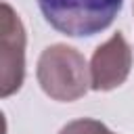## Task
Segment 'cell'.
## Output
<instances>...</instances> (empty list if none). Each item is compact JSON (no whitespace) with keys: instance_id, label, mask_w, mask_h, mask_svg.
<instances>
[{"instance_id":"obj_4","label":"cell","mask_w":134,"mask_h":134,"mask_svg":"<svg viewBox=\"0 0 134 134\" xmlns=\"http://www.w3.org/2000/svg\"><path fill=\"white\" fill-rule=\"evenodd\" d=\"M132 67V48L121 31L103 42L90 59V88L98 92L113 90L126 82Z\"/></svg>"},{"instance_id":"obj_5","label":"cell","mask_w":134,"mask_h":134,"mask_svg":"<svg viewBox=\"0 0 134 134\" xmlns=\"http://www.w3.org/2000/svg\"><path fill=\"white\" fill-rule=\"evenodd\" d=\"M59 134H115V132H111L105 124H100V121H96V119L82 117V119L69 121Z\"/></svg>"},{"instance_id":"obj_1","label":"cell","mask_w":134,"mask_h":134,"mask_svg":"<svg viewBox=\"0 0 134 134\" xmlns=\"http://www.w3.org/2000/svg\"><path fill=\"white\" fill-rule=\"evenodd\" d=\"M36 77L44 94L61 103L77 100L90 88V67L84 54L67 44H52L42 50Z\"/></svg>"},{"instance_id":"obj_3","label":"cell","mask_w":134,"mask_h":134,"mask_svg":"<svg viewBox=\"0 0 134 134\" xmlns=\"http://www.w3.org/2000/svg\"><path fill=\"white\" fill-rule=\"evenodd\" d=\"M25 80V27L8 2L0 15V94H15Z\"/></svg>"},{"instance_id":"obj_2","label":"cell","mask_w":134,"mask_h":134,"mask_svg":"<svg viewBox=\"0 0 134 134\" xmlns=\"http://www.w3.org/2000/svg\"><path fill=\"white\" fill-rule=\"evenodd\" d=\"M124 0H38L50 27L71 38H88L107 29Z\"/></svg>"}]
</instances>
